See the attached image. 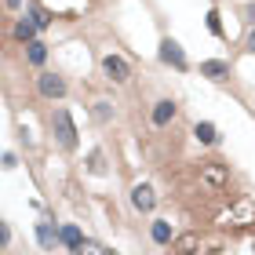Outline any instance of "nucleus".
Segmentation results:
<instances>
[{"label": "nucleus", "mask_w": 255, "mask_h": 255, "mask_svg": "<svg viewBox=\"0 0 255 255\" xmlns=\"http://www.w3.org/2000/svg\"><path fill=\"white\" fill-rule=\"evenodd\" d=\"M248 51H255V29L248 33Z\"/></svg>", "instance_id": "412c9836"}, {"label": "nucleus", "mask_w": 255, "mask_h": 255, "mask_svg": "<svg viewBox=\"0 0 255 255\" xmlns=\"http://www.w3.org/2000/svg\"><path fill=\"white\" fill-rule=\"evenodd\" d=\"M230 223H234V226L255 223V204H252V201H237L234 208H230Z\"/></svg>", "instance_id": "39448f33"}, {"label": "nucleus", "mask_w": 255, "mask_h": 255, "mask_svg": "<svg viewBox=\"0 0 255 255\" xmlns=\"http://www.w3.org/2000/svg\"><path fill=\"white\" fill-rule=\"evenodd\" d=\"M44 59H48V48H44L40 40H29V62H33V66H40Z\"/></svg>", "instance_id": "2eb2a0df"}, {"label": "nucleus", "mask_w": 255, "mask_h": 255, "mask_svg": "<svg viewBox=\"0 0 255 255\" xmlns=\"http://www.w3.org/2000/svg\"><path fill=\"white\" fill-rule=\"evenodd\" d=\"M153 241H160V245H168V241H171L168 223H153Z\"/></svg>", "instance_id": "dca6fc26"}, {"label": "nucleus", "mask_w": 255, "mask_h": 255, "mask_svg": "<svg viewBox=\"0 0 255 255\" xmlns=\"http://www.w3.org/2000/svg\"><path fill=\"white\" fill-rule=\"evenodd\" d=\"M33 22H37V26H48V11H44V7H33Z\"/></svg>", "instance_id": "aec40b11"}, {"label": "nucleus", "mask_w": 255, "mask_h": 255, "mask_svg": "<svg viewBox=\"0 0 255 255\" xmlns=\"http://www.w3.org/2000/svg\"><path fill=\"white\" fill-rule=\"evenodd\" d=\"M171 117H175V102H171V99H160L157 106H153V124H157V128H164Z\"/></svg>", "instance_id": "6e6552de"}, {"label": "nucleus", "mask_w": 255, "mask_h": 255, "mask_svg": "<svg viewBox=\"0 0 255 255\" xmlns=\"http://www.w3.org/2000/svg\"><path fill=\"white\" fill-rule=\"evenodd\" d=\"M73 255H102V248L95 245V241H84L80 248H73Z\"/></svg>", "instance_id": "f3484780"}, {"label": "nucleus", "mask_w": 255, "mask_h": 255, "mask_svg": "<svg viewBox=\"0 0 255 255\" xmlns=\"http://www.w3.org/2000/svg\"><path fill=\"white\" fill-rule=\"evenodd\" d=\"M201 182H204V186H212V190H226L230 186V171L223 164H204L201 168Z\"/></svg>", "instance_id": "f03ea898"}, {"label": "nucleus", "mask_w": 255, "mask_h": 255, "mask_svg": "<svg viewBox=\"0 0 255 255\" xmlns=\"http://www.w3.org/2000/svg\"><path fill=\"white\" fill-rule=\"evenodd\" d=\"M37 29H40L37 22H26V18H22L18 26H15V37H18V40H33V33H37Z\"/></svg>", "instance_id": "4468645a"}, {"label": "nucleus", "mask_w": 255, "mask_h": 255, "mask_svg": "<svg viewBox=\"0 0 255 255\" xmlns=\"http://www.w3.org/2000/svg\"><path fill=\"white\" fill-rule=\"evenodd\" d=\"M208 29H212L215 37H223V22H219V11H208Z\"/></svg>", "instance_id": "6ab92c4d"}, {"label": "nucleus", "mask_w": 255, "mask_h": 255, "mask_svg": "<svg viewBox=\"0 0 255 255\" xmlns=\"http://www.w3.org/2000/svg\"><path fill=\"white\" fill-rule=\"evenodd\" d=\"M160 59L171 62L175 69H186V55H182V48H179L175 40H164V44H160Z\"/></svg>", "instance_id": "0eeeda50"}, {"label": "nucleus", "mask_w": 255, "mask_h": 255, "mask_svg": "<svg viewBox=\"0 0 255 255\" xmlns=\"http://www.w3.org/2000/svg\"><path fill=\"white\" fill-rule=\"evenodd\" d=\"M59 234H62V245H69V248H80V245H84V241H80V230H77V226H62Z\"/></svg>", "instance_id": "ddd939ff"}, {"label": "nucleus", "mask_w": 255, "mask_h": 255, "mask_svg": "<svg viewBox=\"0 0 255 255\" xmlns=\"http://www.w3.org/2000/svg\"><path fill=\"white\" fill-rule=\"evenodd\" d=\"M197 248H201V237H197V234L175 237V252H179V255H197Z\"/></svg>", "instance_id": "9b49d317"}, {"label": "nucleus", "mask_w": 255, "mask_h": 255, "mask_svg": "<svg viewBox=\"0 0 255 255\" xmlns=\"http://www.w3.org/2000/svg\"><path fill=\"white\" fill-rule=\"evenodd\" d=\"M37 241L40 248H55V241H62V234H55L51 223H37Z\"/></svg>", "instance_id": "9d476101"}, {"label": "nucleus", "mask_w": 255, "mask_h": 255, "mask_svg": "<svg viewBox=\"0 0 255 255\" xmlns=\"http://www.w3.org/2000/svg\"><path fill=\"white\" fill-rule=\"evenodd\" d=\"M51 124H55V135H59V142H62L66 149H73V146H77V128H73V121H69V113H66V110H55Z\"/></svg>", "instance_id": "f257e3e1"}, {"label": "nucleus", "mask_w": 255, "mask_h": 255, "mask_svg": "<svg viewBox=\"0 0 255 255\" xmlns=\"http://www.w3.org/2000/svg\"><path fill=\"white\" fill-rule=\"evenodd\" d=\"M106 255H117V252H106Z\"/></svg>", "instance_id": "4be33fe9"}, {"label": "nucleus", "mask_w": 255, "mask_h": 255, "mask_svg": "<svg viewBox=\"0 0 255 255\" xmlns=\"http://www.w3.org/2000/svg\"><path fill=\"white\" fill-rule=\"evenodd\" d=\"M201 73H204L208 80H226V77H230V62L212 59V62H204V66H201Z\"/></svg>", "instance_id": "1a4fd4ad"}, {"label": "nucleus", "mask_w": 255, "mask_h": 255, "mask_svg": "<svg viewBox=\"0 0 255 255\" xmlns=\"http://www.w3.org/2000/svg\"><path fill=\"white\" fill-rule=\"evenodd\" d=\"M37 88H40L44 99H62V95H66V80L55 77V73H40V77H37Z\"/></svg>", "instance_id": "7ed1b4c3"}, {"label": "nucleus", "mask_w": 255, "mask_h": 255, "mask_svg": "<svg viewBox=\"0 0 255 255\" xmlns=\"http://www.w3.org/2000/svg\"><path fill=\"white\" fill-rule=\"evenodd\" d=\"M131 204L138 208V212H153V204H157V197H153V186H135L131 190Z\"/></svg>", "instance_id": "423d86ee"}, {"label": "nucleus", "mask_w": 255, "mask_h": 255, "mask_svg": "<svg viewBox=\"0 0 255 255\" xmlns=\"http://www.w3.org/2000/svg\"><path fill=\"white\" fill-rule=\"evenodd\" d=\"M88 168H91V175H102V171H106V164H102V153H99V149H95V153H91Z\"/></svg>", "instance_id": "a211bd4d"}, {"label": "nucleus", "mask_w": 255, "mask_h": 255, "mask_svg": "<svg viewBox=\"0 0 255 255\" xmlns=\"http://www.w3.org/2000/svg\"><path fill=\"white\" fill-rule=\"evenodd\" d=\"M193 138H197V142H204V146H212L215 138H219V135H215V124H208V121L197 124V128H193Z\"/></svg>", "instance_id": "f8f14e48"}, {"label": "nucleus", "mask_w": 255, "mask_h": 255, "mask_svg": "<svg viewBox=\"0 0 255 255\" xmlns=\"http://www.w3.org/2000/svg\"><path fill=\"white\" fill-rule=\"evenodd\" d=\"M102 69H106V77L117 80V84H124V80L131 77V69H128V62L121 59V55H106V59H102Z\"/></svg>", "instance_id": "20e7f679"}]
</instances>
